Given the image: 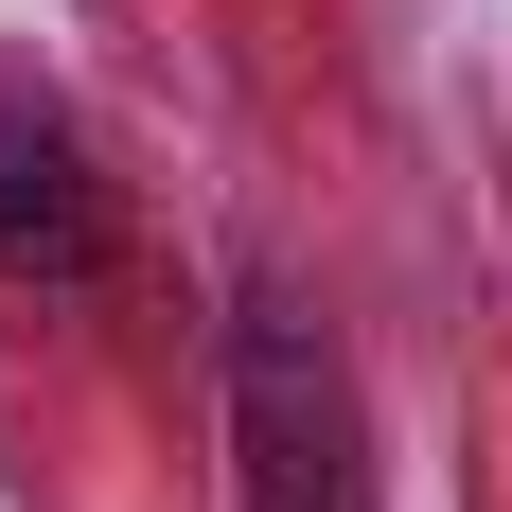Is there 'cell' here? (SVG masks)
I'll return each mask as SVG.
<instances>
[{
  "mask_svg": "<svg viewBox=\"0 0 512 512\" xmlns=\"http://www.w3.org/2000/svg\"><path fill=\"white\" fill-rule=\"evenodd\" d=\"M230 460H248V512H389L371 495V389L283 283L230 318Z\"/></svg>",
  "mask_w": 512,
  "mask_h": 512,
  "instance_id": "6da1fadb",
  "label": "cell"
},
{
  "mask_svg": "<svg viewBox=\"0 0 512 512\" xmlns=\"http://www.w3.org/2000/svg\"><path fill=\"white\" fill-rule=\"evenodd\" d=\"M106 248H124V212H106L89 142H71V106L0 89V265L71 301V283H106Z\"/></svg>",
  "mask_w": 512,
  "mask_h": 512,
  "instance_id": "7a4b0ae2",
  "label": "cell"
}]
</instances>
